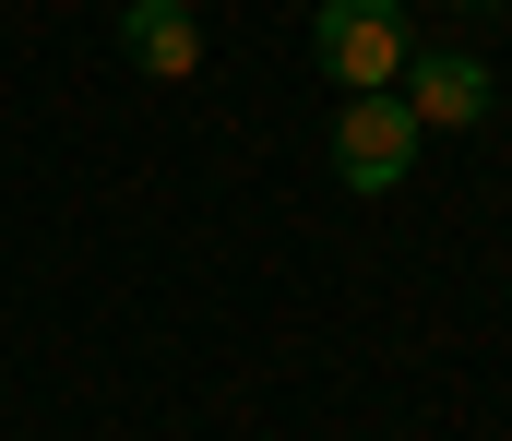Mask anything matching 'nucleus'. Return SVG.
<instances>
[{
  "label": "nucleus",
  "mask_w": 512,
  "mask_h": 441,
  "mask_svg": "<svg viewBox=\"0 0 512 441\" xmlns=\"http://www.w3.org/2000/svg\"><path fill=\"white\" fill-rule=\"evenodd\" d=\"M465 12H477V0H465Z\"/></svg>",
  "instance_id": "39448f33"
},
{
  "label": "nucleus",
  "mask_w": 512,
  "mask_h": 441,
  "mask_svg": "<svg viewBox=\"0 0 512 441\" xmlns=\"http://www.w3.org/2000/svg\"><path fill=\"white\" fill-rule=\"evenodd\" d=\"M405 167H417V108L405 96H346V120H334V179L346 191H405Z\"/></svg>",
  "instance_id": "f03ea898"
},
{
  "label": "nucleus",
  "mask_w": 512,
  "mask_h": 441,
  "mask_svg": "<svg viewBox=\"0 0 512 441\" xmlns=\"http://www.w3.org/2000/svg\"><path fill=\"white\" fill-rule=\"evenodd\" d=\"M393 96L417 108V132H477L501 84H489V60H465V48H417V60L393 72Z\"/></svg>",
  "instance_id": "7ed1b4c3"
},
{
  "label": "nucleus",
  "mask_w": 512,
  "mask_h": 441,
  "mask_svg": "<svg viewBox=\"0 0 512 441\" xmlns=\"http://www.w3.org/2000/svg\"><path fill=\"white\" fill-rule=\"evenodd\" d=\"M310 60H322L346 96H382L393 72L417 60V24H405V0H322V12H310Z\"/></svg>",
  "instance_id": "f257e3e1"
},
{
  "label": "nucleus",
  "mask_w": 512,
  "mask_h": 441,
  "mask_svg": "<svg viewBox=\"0 0 512 441\" xmlns=\"http://www.w3.org/2000/svg\"><path fill=\"white\" fill-rule=\"evenodd\" d=\"M120 48H131V72L179 84L203 60V24H191V0H120Z\"/></svg>",
  "instance_id": "20e7f679"
}]
</instances>
